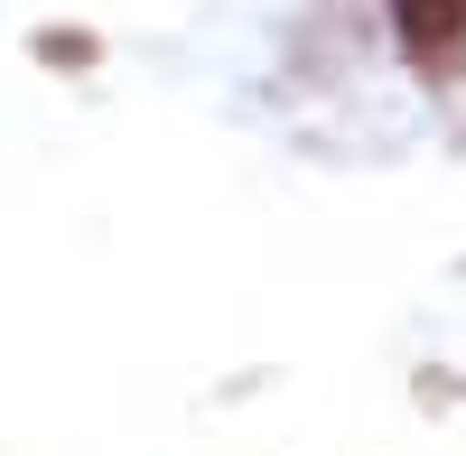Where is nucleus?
Here are the masks:
<instances>
[{"label":"nucleus","mask_w":466,"mask_h":456,"mask_svg":"<svg viewBox=\"0 0 466 456\" xmlns=\"http://www.w3.org/2000/svg\"><path fill=\"white\" fill-rule=\"evenodd\" d=\"M392 28L420 74H457L466 65V0H392Z\"/></svg>","instance_id":"obj_1"}]
</instances>
